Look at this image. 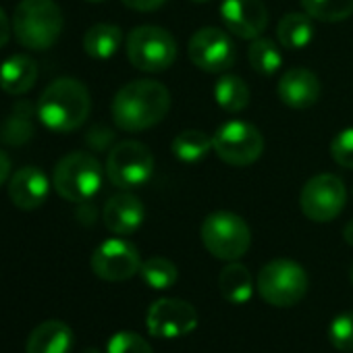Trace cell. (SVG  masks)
Instances as JSON below:
<instances>
[{
	"label": "cell",
	"mask_w": 353,
	"mask_h": 353,
	"mask_svg": "<svg viewBox=\"0 0 353 353\" xmlns=\"http://www.w3.org/2000/svg\"><path fill=\"white\" fill-rule=\"evenodd\" d=\"M11 38V26H9V17L5 15V11L0 9V48H5L7 42Z\"/></svg>",
	"instance_id": "34"
},
{
	"label": "cell",
	"mask_w": 353,
	"mask_h": 353,
	"mask_svg": "<svg viewBox=\"0 0 353 353\" xmlns=\"http://www.w3.org/2000/svg\"><path fill=\"white\" fill-rule=\"evenodd\" d=\"M143 216H145L143 204L139 202V198H135L131 194L112 196L104 204V210H102L104 227L114 235H131V233H135L141 227Z\"/></svg>",
	"instance_id": "17"
},
{
	"label": "cell",
	"mask_w": 353,
	"mask_h": 353,
	"mask_svg": "<svg viewBox=\"0 0 353 353\" xmlns=\"http://www.w3.org/2000/svg\"><path fill=\"white\" fill-rule=\"evenodd\" d=\"M343 237H345V241H347L349 245H353V221L347 223V227H345V231H343Z\"/></svg>",
	"instance_id": "35"
},
{
	"label": "cell",
	"mask_w": 353,
	"mask_h": 353,
	"mask_svg": "<svg viewBox=\"0 0 353 353\" xmlns=\"http://www.w3.org/2000/svg\"><path fill=\"white\" fill-rule=\"evenodd\" d=\"M328 339L334 349L351 353L353 351V312L339 314L328 328Z\"/></svg>",
	"instance_id": "29"
},
{
	"label": "cell",
	"mask_w": 353,
	"mask_h": 353,
	"mask_svg": "<svg viewBox=\"0 0 353 353\" xmlns=\"http://www.w3.org/2000/svg\"><path fill=\"white\" fill-rule=\"evenodd\" d=\"M50 192V181L38 166H23L13 172L9 181V198L19 210L40 208Z\"/></svg>",
	"instance_id": "15"
},
{
	"label": "cell",
	"mask_w": 353,
	"mask_h": 353,
	"mask_svg": "<svg viewBox=\"0 0 353 353\" xmlns=\"http://www.w3.org/2000/svg\"><path fill=\"white\" fill-rule=\"evenodd\" d=\"M330 156L339 166L353 168V127H347L332 137Z\"/></svg>",
	"instance_id": "31"
},
{
	"label": "cell",
	"mask_w": 353,
	"mask_h": 353,
	"mask_svg": "<svg viewBox=\"0 0 353 353\" xmlns=\"http://www.w3.org/2000/svg\"><path fill=\"white\" fill-rule=\"evenodd\" d=\"M34 117H38V108L32 102L28 100L15 102L11 112L0 123V141L13 148L30 143L36 135Z\"/></svg>",
	"instance_id": "18"
},
{
	"label": "cell",
	"mask_w": 353,
	"mask_h": 353,
	"mask_svg": "<svg viewBox=\"0 0 353 353\" xmlns=\"http://www.w3.org/2000/svg\"><path fill=\"white\" fill-rule=\"evenodd\" d=\"M216 156L231 166H248L262 156L264 137L258 127L245 121H229L212 135Z\"/></svg>",
	"instance_id": "9"
},
{
	"label": "cell",
	"mask_w": 353,
	"mask_h": 353,
	"mask_svg": "<svg viewBox=\"0 0 353 353\" xmlns=\"http://www.w3.org/2000/svg\"><path fill=\"white\" fill-rule=\"evenodd\" d=\"M194 3H208V0H194Z\"/></svg>",
	"instance_id": "39"
},
{
	"label": "cell",
	"mask_w": 353,
	"mask_h": 353,
	"mask_svg": "<svg viewBox=\"0 0 353 353\" xmlns=\"http://www.w3.org/2000/svg\"><path fill=\"white\" fill-rule=\"evenodd\" d=\"M301 7L322 23H339L353 15V0H301Z\"/></svg>",
	"instance_id": "27"
},
{
	"label": "cell",
	"mask_w": 353,
	"mask_h": 353,
	"mask_svg": "<svg viewBox=\"0 0 353 353\" xmlns=\"http://www.w3.org/2000/svg\"><path fill=\"white\" fill-rule=\"evenodd\" d=\"M88 3H94V5H98V3H104V0H88Z\"/></svg>",
	"instance_id": "37"
},
{
	"label": "cell",
	"mask_w": 353,
	"mask_h": 353,
	"mask_svg": "<svg viewBox=\"0 0 353 353\" xmlns=\"http://www.w3.org/2000/svg\"><path fill=\"white\" fill-rule=\"evenodd\" d=\"M145 326L156 339H179L198 326V312L183 299L162 297L150 305Z\"/></svg>",
	"instance_id": "12"
},
{
	"label": "cell",
	"mask_w": 353,
	"mask_h": 353,
	"mask_svg": "<svg viewBox=\"0 0 353 353\" xmlns=\"http://www.w3.org/2000/svg\"><path fill=\"white\" fill-rule=\"evenodd\" d=\"M214 100L227 112H241L250 104V88L237 75H223L214 85Z\"/></svg>",
	"instance_id": "25"
},
{
	"label": "cell",
	"mask_w": 353,
	"mask_h": 353,
	"mask_svg": "<svg viewBox=\"0 0 353 353\" xmlns=\"http://www.w3.org/2000/svg\"><path fill=\"white\" fill-rule=\"evenodd\" d=\"M36 108L44 127L57 133H69L79 129L90 117L92 98L81 81L61 77L40 94Z\"/></svg>",
	"instance_id": "2"
},
{
	"label": "cell",
	"mask_w": 353,
	"mask_h": 353,
	"mask_svg": "<svg viewBox=\"0 0 353 353\" xmlns=\"http://www.w3.org/2000/svg\"><path fill=\"white\" fill-rule=\"evenodd\" d=\"M123 42V32L112 23H96L83 36V50L88 57L106 61L117 54Z\"/></svg>",
	"instance_id": "21"
},
{
	"label": "cell",
	"mask_w": 353,
	"mask_h": 353,
	"mask_svg": "<svg viewBox=\"0 0 353 353\" xmlns=\"http://www.w3.org/2000/svg\"><path fill=\"white\" fill-rule=\"evenodd\" d=\"M279 42L289 50L305 48L314 38V23L307 13H287L276 26Z\"/></svg>",
	"instance_id": "23"
},
{
	"label": "cell",
	"mask_w": 353,
	"mask_h": 353,
	"mask_svg": "<svg viewBox=\"0 0 353 353\" xmlns=\"http://www.w3.org/2000/svg\"><path fill=\"white\" fill-rule=\"evenodd\" d=\"M11 176V158L5 150H0V188H3Z\"/></svg>",
	"instance_id": "33"
},
{
	"label": "cell",
	"mask_w": 353,
	"mask_h": 353,
	"mask_svg": "<svg viewBox=\"0 0 353 353\" xmlns=\"http://www.w3.org/2000/svg\"><path fill=\"white\" fill-rule=\"evenodd\" d=\"M170 110L168 90L154 79H135L123 85L112 100L110 112L119 129L137 133L158 125Z\"/></svg>",
	"instance_id": "1"
},
{
	"label": "cell",
	"mask_w": 353,
	"mask_h": 353,
	"mask_svg": "<svg viewBox=\"0 0 353 353\" xmlns=\"http://www.w3.org/2000/svg\"><path fill=\"white\" fill-rule=\"evenodd\" d=\"M106 353H154L150 343L135 332H117L110 336Z\"/></svg>",
	"instance_id": "30"
},
{
	"label": "cell",
	"mask_w": 353,
	"mask_h": 353,
	"mask_svg": "<svg viewBox=\"0 0 353 353\" xmlns=\"http://www.w3.org/2000/svg\"><path fill=\"white\" fill-rule=\"evenodd\" d=\"M63 11L52 0H21L13 13L17 42L34 52L48 50L63 34Z\"/></svg>",
	"instance_id": "3"
},
{
	"label": "cell",
	"mask_w": 353,
	"mask_h": 353,
	"mask_svg": "<svg viewBox=\"0 0 353 353\" xmlns=\"http://www.w3.org/2000/svg\"><path fill=\"white\" fill-rule=\"evenodd\" d=\"M279 98L289 108H310L320 98V79L310 69H289L279 81Z\"/></svg>",
	"instance_id": "16"
},
{
	"label": "cell",
	"mask_w": 353,
	"mask_h": 353,
	"mask_svg": "<svg viewBox=\"0 0 353 353\" xmlns=\"http://www.w3.org/2000/svg\"><path fill=\"white\" fill-rule=\"evenodd\" d=\"M139 274L143 279V283L152 289H168L176 283V276H179V270H176V266L166 260V258H150L145 262H141V268H139Z\"/></svg>",
	"instance_id": "28"
},
{
	"label": "cell",
	"mask_w": 353,
	"mask_h": 353,
	"mask_svg": "<svg viewBox=\"0 0 353 353\" xmlns=\"http://www.w3.org/2000/svg\"><path fill=\"white\" fill-rule=\"evenodd\" d=\"M81 353H100V351H98V349H94V347H85Z\"/></svg>",
	"instance_id": "36"
},
{
	"label": "cell",
	"mask_w": 353,
	"mask_h": 353,
	"mask_svg": "<svg viewBox=\"0 0 353 353\" xmlns=\"http://www.w3.org/2000/svg\"><path fill=\"white\" fill-rule=\"evenodd\" d=\"M127 59L137 71L162 73L176 59V42L162 28L141 26L127 36Z\"/></svg>",
	"instance_id": "7"
},
{
	"label": "cell",
	"mask_w": 353,
	"mask_h": 353,
	"mask_svg": "<svg viewBox=\"0 0 353 353\" xmlns=\"http://www.w3.org/2000/svg\"><path fill=\"white\" fill-rule=\"evenodd\" d=\"M121 3L133 11H139V13H150V11H156L160 9L166 0H121Z\"/></svg>",
	"instance_id": "32"
},
{
	"label": "cell",
	"mask_w": 353,
	"mask_h": 353,
	"mask_svg": "<svg viewBox=\"0 0 353 353\" xmlns=\"http://www.w3.org/2000/svg\"><path fill=\"white\" fill-rule=\"evenodd\" d=\"M38 81V63L28 54H13L0 67V88L11 96L28 94Z\"/></svg>",
	"instance_id": "20"
},
{
	"label": "cell",
	"mask_w": 353,
	"mask_h": 353,
	"mask_svg": "<svg viewBox=\"0 0 353 353\" xmlns=\"http://www.w3.org/2000/svg\"><path fill=\"white\" fill-rule=\"evenodd\" d=\"M347 202V188L334 174H316L303 185L299 196L301 212L314 223L334 221Z\"/></svg>",
	"instance_id": "10"
},
{
	"label": "cell",
	"mask_w": 353,
	"mask_h": 353,
	"mask_svg": "<svg viewBox=\"0 0 353 353\" xmlns=\"http://www.w3.org/2000/svg\"><path fill=\"white\" fill-rule=\"evenodd\" d=\"M141 268L139 252L125 239H108L92 254V270L108 283H123L135 276Z\"/></svg>",
	"instance_id": "13"
},
{
	"label": "cell",
	"mask_w": 353,
	"mask_h": 353,
	"mask_svg": "<svg viewBox=\"0 0 353 353\" xmlns=\"http://www.w3.org/2000/svg\"><path fill=\"white\" fill-rule=\"evenodd\" d=\"M250 65L260 75H274L283 67V54L279 46L268 38H256L248 50Z\"/></svg>",
	"instance_id": "26"
},
{
	"label": "cell",
	"mask_w": 353,
	"mask_h": 353,
	"mask_svg": "<svg viewBox=\"0 0 353 353\" xmlns=\"http://www.w3.org/2000/svg\"><path fill=\"white\" fill-rule=\"evenodd\" d=\"M154 172V156L141 141H121L106 158V176L119 190H135L150 181Z\"/></svg>",
	"instance_id": "8"
},
{
	"label": "cell",
	"mask_w": 353,
	"mask_h": 353,
	"mask_svg": "<svg viewBox=\"0 0 353 353\" xmlns=\"http://www.w3.org/2000/svg\"><path fill=\"white\" fill-rule=\"evenodd\" d=\"M221 19L241 40H256L268 26V9L262 0H223Z\"/></svg>",
	"instance_id": "14"
},
{
	"label": "cell",
	"mask_w": 353,
	"mask_h": 353,
	"mask_svg": "<svg viewBox=\"0 0 353 353\" xmlns=\"http://www.w3.org/2000/svg\"><path fill=\"white\" fill-rule=\"evenodd\" d=\"M52 185L67 202H90L102 188V166L88 152H71L57 162Z\"/></svg>",
	"instance_id": "4"
},
{
	"label": "cell",
	"mask_w": 353,
	"mask_h": 353,
	"mask_svg": "<svg viewBox=\"0 0 353 353\" xmlns=\"http://www.w3.org/2000/svg\"><path fill=\"white\" fill-rule=\"evenodd\" d=\"M188 54L192 63L206 73H225L237 59L231 36L219 28L198 30L188 44Z\"/></svg>",
	"instance_id": "11"
},
{
	"label": "cell",
	"mask_w": 353,
	"mask_h": 353,
	"mask_svg": "<svg viewBox=\"0 0 353 353\" xmlns=\"http://www.w3.org/2000/svg\"><path fill=\"white\" fill-rule=\"evenodd\" d=\"M73 330L61 320H46L38 324L26 345V353H71Z\"/></svg>",
	"instance_id": "19"
},
{
	"label": "cell",
	"mask_w": 353,
	"mask_h": 353,
	"mask_svg": "<svg viewBox=\"0 0 353 353\" xmlns=\"http://www.w3.org/2000/svg\"><path fill=\"white\" fill-rule=\"evenodd\" d=\"M256 285L266 303L274 307H291L305 297L307 274L297 262L276 258L260 270Z\"/></svg>",
	"instance_id": "6"
},
{
	"label": "cell",
	"mask_w": 353,
	"mask_h": 353,
	"mask_svg": "<svg viewBox=\"0 0 353 353\" xmlns=\"http://www.w3.org/2000/svg\"><path fill=\"white\" fill-rule=\"evenodd\" d=\"M200 237L204 248L219 260L235 262L252 245V231L248 223L233 212H212L204 219Z\"/></svg>",
	"instance_id": "5"
},
{
	"label": "cell",
	"mask_w": 353,
	"mask_h": 353,
	"mask_svg": "<svg viewBox=\"0 0 353 353\" xmlns=\"http://www.w3.org/2000/svg\"><path fill=\"white\" fill-rule=\"evenodd\" d=\"M210 150H214L212 135H208L206 131H200V129L181 131L172 139V154L188 164L200 162L202 158H206V154Z\"/></svg>",
	"instance_id": "24"
},
{
	"label": "cell",
	"mask_w": 353,
	"mask_h": 353,
	"mask_svg": "<svg viewBox=\"0 0 353 353\" xmlns=\"http://www.w3.org/2000/svg\"><path fill=\"white\" fill-rule=\"evenodd\" d=\"M349 276H351V283H353V264H351V272H349Z\"/></svg>",
	"instance_id": "38"
},
{
	"label": "cell",
	"mask_w": 353,
	"mask_h": 353,
	"mask_svg": "<svg viewBox=\"0 0 353 353\" xmlns=\"http://www.w3.org/2000/svg\"><path fill=\"white\" fill-rule=\"evenodd\" d=\"M219 289L223 293V297L231 303H245L250 301L252 293H254V281L250 270L239 264V262H231L221 270L219 276Z\"/></svg>",
	"instance_id": "22"
}]
</instances>
